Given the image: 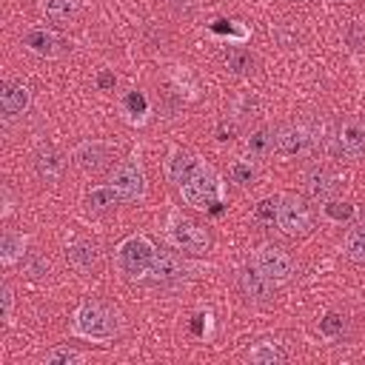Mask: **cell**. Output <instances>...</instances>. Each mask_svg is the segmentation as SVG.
I'll return each mask as SVG.
<instances>
[{
	"mask_svg": "<svg viewBox=\"0 0 365 365\" xmlns=\"http://www.w3.org/2000/svg\"><path fill=\"white\" fill-rule=\"evenodd\" d=\"M83 356L71 348H54L46 354V365H68V362H80Z\"/></svg>",
	"mask_w": 365,
	"mask_h": 365,
	"instance_id": "obj_28",
	"label": "cell"
},
{
	"mask_svg": "<svg viewBox=\"0 0 365 365\" xmlns=\"http://www.w3.org/2000/svg\"><path fill=\"white\" fill-rule=\"evenodd\" d=\"M277 211H279V200L268 197V200H262V202L254 208V217L262 220V222H274V220H277Z\"/></svg>",
	"mask_w": 365,
	"mask_h": 365,
	"instance_id": "obj_29",
	"label": "cell"
},
{
	"mask_svg": "<svg viewBox=\"0 0 365 365\" xmlns=\"http://www.w3.org/2000/svg\"><path fill=\"white\" fill-rule=\"evenodd\" d=\"M345 254H348V259H354V262H365V225L351 228V231L345 234Z\"/></svg>",
	"mask_w": 365,
	"mask_h": 365,
	"instance_id": "obj_21",
	"label": "cell"
},
{
	"mask_svg": "<svg viewBox=\"0 0 365 365\" xmlns=\"http://www.w3.org/2000/svg\"><path fill=\"white\" fill-rule=\"evenodd\" d=\"M154 257H157V251L145 237H128L117 251V262L128 277H140V274L151 271Z\"/></svg>",
	"mask_w": 365,
	"mask_h": 365,
	"instance_id": "obj_2",
	"label": "cell"
},
{
	"mask_svg": "<svg viewBox=\"0 0 365 365\" xmlns=\"http://www.w3.org/2000/svg\"><path fill=\"white\" fill-rule=\"evenodd\" d=\"M339 140V148L345 157H362L365 154V128L356 125V123H345L336 134Z\"/></svg>",
	"mask_w": 365,
	"mask_h": 365,
	"instance_id": "obj_14",
	"label": "cell"
},
{
	"mask_svg": "<svg viewBox=\"0 0 365 365\" xmlns=\"http://www.w3.org/2000/svg\"><path fill=\"white\" fill-rule=\"evenodd\" d=\"M305 188L314 200H331L339 191V180L328 168H311L305 174Z\"/></svg>",
	"mask_w": 365,
	"mask_h": 365,
	"instance_id": "obj_9",
	"label": "cell"
},
{
	"mask_svg": "<svg viewBox=\"0 0 365 365\" xmlns=\"http://www.w3.org/2000/svg\"><path fill=\"white\" fill-rule=\"evenodd\" d=\"M322 211H325V217L334 220V222H345V220L354 217V205H351V202H339V200H325Z\"/></svg>",
	"mask_w": 365,
	"mask_h": 365,
	"instance_id": "obj_25",
	"label": "cell"
},
{
	"mask_svg": "<svg viewBox=\"0 0 365 365\" xmlns=\"http://www.w3.org/2000/svg\"><path fill=\"white\" fill-rule=\"evenodd\" d=\"M111 185H114V191L120 194V200H125V202L140 200V197L145 194V174H143L140 163H137L134 157H131V160H125V163L114 171Z\"/></svg>",
	"mask_w": 365,
	"mask_h": 365,
	"instance_id": "obj_6",
	"label": "cell"
},
{
	"mask_svg": "<svg viewBox=\"0 0 365 365\" xmlns=\"http://www.w3.org/2000/svg\"><path fill=\"white\" fill-rule=\"evenodd\" d=\"M9 314H11V288L3 285V317H9Z\"/></svg>",
	"mask_w": 365,
	"mask_h": 365,
	"instance_id": "obj_32",
	"label": "cell"
},
{
	"mask_svg": "<svg viewBox=\"0 0 365 365\" xmlns=\"http://www.w3.org/2000/svg\"><path fill=\"white\" fill-rule=\"evenodd\" d=\"M97 83H100V88H108V86H114V77L106 71V74H100V80H97Z\"/></svg>",
	"mask_w": 365,
	"mask_h": 365,
	"instance_id": "obj_33",
	"label": "cell"
},
{
	"mask_svg": "<svg viewBox=\"0 0 365 365\" xmlns=\"http://www.w3.org/2000/svg\"><path fill=\"white\" fill-rule=\"evenodd\" d=\"M248 356H251V362H257V365H274V362H282V359H285V351L277 348L274 342H257Z\"/></svg>",
	"mask_w": 365,
	"mask_h": 365,
	"instance_id": "obj_20",
	"label": "cell"
},
{
	"mask_svg": "<svg viewBox=\"0 0 365 365\" xmlns=\"http://www.w3.org/2000/svg\"><path fill=\"white\" fill-rule=\"evenodd\" d=\"M26 46L34 51V54H43V57H54L57 54V37L46 29H31L26 34Z\"/></svg>",
	"mask_w": 365,
	"mask_h": 365,
	"instance_id": "obj_16",
	"label": "cell"
},
{
	"mask_svg": "<svg viewBox=\"0 0 365 365\" xmlns=\"http://www.w3.org/2000/svg\"><path fill=\"white\" fill-rule=\"evenodd\" d=\"M308 145V131L299 125H285L274 134V148L279 154H299Z\"/></svg>",
	"mask_w": 365,
	"mask_h": 365,
	"instance_id": "obj_13",
	"label": "cell"
},
{
	"mask_svg": "<svg viewBox=\"0 0 365 365\" xmlns=\"http://www.w3.org/2000/svg\"><path fill=\"white\" fill-rule=\"evenodd\" d=\"M319 331L325 334V336H339L342 331H345V317L342 314H325L322 319H319Z\"/></svg>",
	"mask_w": 365,
	"mask_h": 365,
	"instance_id": "obj_27",
	"label": "cell"
},
{
	"mask_svg": "<svg viewBox=\"0 0 365 365\" xmlns=\"http://www.w3.org/2000/svg\"><path fill=\"white\" fill-rule=\"evenodd\" d=\"M182 188V197L185 202L197 205V208H205V205H217L220 202V182H217V174L211 168H200Z\"/></svg>",
	"mask_w": 365,
	"mask_h": 365,
	"instance_id": "obj_3",
	"label": "cell"
},
{
	"mask_svg": "<svg viewBox=\"0 0 365 365\" xmlns=\"http://www.w3.org/2000/svg\"><path fill=\"white\" fill-rule=\"evenodd\" d=\"M66 257H68V262H71L74 268L88 271V268L97 262L100 251H97V245H94V242H74V245L66 251Z\"/></svg>",
	"mask_w": 365,
	"mask_h": 365,
	"instance_id": "obj_17",
	"label": "cell"
},
{
	"mask_svg": "<svg viewBox=\"0 0 365 365\" xmlns=\"http://www.w3.org/2000/svg\"><path fill=\"white\" fill-rule=\"evenodd\" d=\"M231 177H234V182H240V185H248V182L254 180V168H251V163H242V160H237V163L231 165Z\"/></svg>",
	"mask_w": 365,
	"mask_h": 365,
	"instance_id": "obj_30",
	"label": "cell"
},
{
	"mask_svg": "<svg viewBox=\"0 0 365 365\" xmlns=\"http://www.w3.org/2000/svg\"><path fill=\"white\" fill-rule=\"evenodd\" d=\"M29 103H31V91L23 83H6L0 88V106H3L6 114H11V117L23 114L29 108Z\"/></svg>",
	"mask_w": 365,
	"mask_h": 365,
	"instance_id": "obj_11",
	"label": "cell"
},
{
	"mask_svg": "<svg viewBox=\"0 0 365 365\" xmlns=\"http://www.w3.org/2000/svg\"><path fill=\"white\" fill-rule=\"evenodd\" d=\"M188 271H191V265L182 257L171 254V251L157 254L154 257V265H151V274H154L157 282H180V279L188 277Z\"/></svg>",
	"mask_w": 365,
	"mask_h": 365,
	"instance_id": "obj_8",
	"label": "cell"
},
{
	"mask_svg": "<svg viewBox=\"0 0 365 365\" xmlns=\"http://www.w3.org/2000/svg\"><path fill=\"white\" fill-rule=\"evenodd\" d=\"M271 148H274V134H271V131L259 128V131H254V134L248 137V154H254V157H265Z\"/></svg>",
	"mask_w": 365,
	"mask_h": 365,
	"instance_id": "obj_24",
	"label": "cell"
},
{
	"mask_svg": "<svg viewBox=\"0 0 365 365\" xmlns=\"http://www.w3.org/2000/svg\"><path fill=\"white\" fill-rule=\"evenodd\" d=\"M74 160H77L80 168L97 171V168H103V165L108 163V145H103V143H83V145L77 148Z\"/></svg>",
	"mask_w": 365,
	"mask_h": 365,
	"instance_id": "obj_15",
	"label": "cell"
},
{
	"mask_svg": "<svg viewBox=\"0 0 365 365\" xmlns=\"http://www.w3.org/2000/svg\"><path fill=\"white\" fill-rule=\"evenodd\" d=\"M240 288H242V294H245L248 299H268L271 291H274V282H271L262 271L245 268V271H240Z\"/></svg>",
	"mask_w": 365,
	"mask_h": 365,
	"instance_id": "obj_12",
	"label": "cell"
},
{
	"mask_svg": "<svg viewBox=\"0 0 365 365\" xmlns=\"http://www.w3.org/2000/svg\"><path fill=\"white\" fill-rule=\"evenodd\" d=\"M225 63H228V68H231V71H237V74H245V71H251V66H254L251 54H248V51H242V48H231V51H228V57H225Z\"/></svg>",
	"mask_w": 365,
	"mask_h": 365,
	"instance_id": "obj_26",
	"label": "cell"
},
{
	"mask_svg": "<svg viewBox=\"0 0 365 365\" xmlns=\"http://www.w3.org/2000/svg\"><path fill=\"white\" fill-rule=\"evenodd\" d=\"M277 225L282 234L288 237H299L311 231V211L302 200L297 197H285L279 200V211H277Z\"/></svg>",
	"mask_w": 365,
	"mask_h": 365,
	"instance_id": "obj_5",
	"label": "cell"
},
{
	"mask_svg": "<svg viewBox=\"0 0 365 365\" xmlns=\"http://www.w3.org/2000/svg\"><path fill=\"white\" fill-rule=\"evenodd\" d=\"M200 168H202V163H200L191 151H177V154L168 160V180H171L174 185H185Z\"/></svg>",
	"mask_w": 365,
	"mask_h": 365,
	"instance_id": "obj_10",
	"label": "cell"
},
{
	"mask_svg": "<svg viewBox=\"0 0 365 365\" xmlns=\"http://www.w3.org/2000/svg\"><path fill=\"white\" fill-rule=\"evenodd\" d=\"M34 165H37V171H40V177H46V180H54L60 171H63V160H60V154L54 151V148H37V154H34Z\"/></svg>",
	"mask_w": 365,
	"mask_h": 365,
	"instance_id": "obj_18",
	"label": "cell"
},
{
	"mask_svg": "<svg viewBox=\"0 0 365 365\" xmlns=\"http://www.w3.org/2000/svg\"><path fill=\"white\" fill-rule=\"evenodd\" d=\"M125 108L134 111V114H143V111H145V97H143L140 91H131V94L125 97Z\"/></svg>",
	"mask_w": 365,
	"mask_h": 365,
	"instance_id": "obj_31",
	"label": "cell"
},
{
	"mask_svg": "<svg viewBox=\"0 0 365 365\" xmlns=\"http://www.w3.org/2000/svg\"><path fill=\"white\" fill-rule=\"evenodd\" d=\"M43 11L54 20H68L77 14V0H43Z\"/></svg>",
	"mask_w": 365,
	"mask_h": 365,
	"instance_id": "obj_23",
	"label": "cell"
},
{
	"mask_svg": "<svg viewBox=\"0 0 365 365\" xmlns=\"http://www.w3.org/2000/svg\"><path fill=\"white\" fill-rule=\"evenodd\" d=\"M114 202H120V194L114 191V185H97V188H91L88 197H86V205H88L91 211H106V208H111Z\"/></svg>",
	"mask_w": 365,
	"mask_h": 365,
	"instance_id": "obj_19",
	"label": "cell"
},
{
	"mask_svg": "<svg viewBox=\"0 0 365 365\" xmlns=\"http://www.w3.org/2000/svg\"><path fill=\"white\" fill-rule=\"evenodd\" d=\"M168 237H171V242H174L177 248L191 251V254H202V251L208 248V242H211V237H208V231H205L202 225H197V222H191V220H182V217H177V220L171 222Z\"/></svg>",
	"mask_w": 365,
	"mask_h": 365,
	"instance_id": "obj_7",
	"label": "cell"
},
{
	"mask_svg": "<svg viewBox=\"0 0 365 365\" xmlns=\"http://www.w3.org/2000/svg\"><path fill=\"white\" fill-rule=\"evenodd\" d=\"M254 265H257V271H262L271 282H285L291 274H294V262H291V257L282 251V248H277V245H259L257 251H254Z\"/></svg>",
	"mask_w": 365,
	"mask_h": 365,
	"instance_id": "obj_4",
	"label": "cell"
},
{
	"mask_svg": "<svg viewBox=\"0 0 365 365\" xmlns=\"http://www.w3.org/2000/svg\"><path fill=\"white\" fill-rule=\"evenodd\" d=\"M74 328L77 334L83 336H91V339H106V336H114L117 331V319L108 308H103L100 302H86L77 317H74Z\"/></svg>",
	"mask_w": 365,
	"mask_h": 365,
	"instance_id": "obj_1",
	"label": "cell"
},
{
	"mask_svg": "<svg viewBox=\"0 0 365 365\" xmlns=\"http://www.w3.org/2000/svg\"><path fill=\"white\" fill-rule=\"evenodd\" d=\"M23 248H26V237L20 234H3V242H0V259L6 265H11L14 259L23 257Z\"/></svg>",
	"mask_w": 365,
	"mask_h": 365,
	"instance_id": "obj_22",
	"label": "cell"
}]
</instances>
